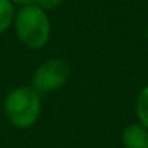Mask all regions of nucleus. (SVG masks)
<instances>
[{"label":"nucleus","instance_id":"nucleus-9","mask_svg":"<svg viewBox=\"0 0 148 148\" xmlns=\"http://www.w3.org/2000/svg\"><path fill=\"white\" fill-rule=\"evenodd\" d=\"M147 38H148V26H147Z\"/></svg>","mask_w":148,"mask_h":148},{"label":"nucleus","instance_id":"nucleus-8","mask_svg":"<svg viewBox=\"0 0 148 148\" xmlns=\"http://www.w3.org/2000/svg\"><path fill=\"white\" fill-rule=\"evenodd\" d=\"M11 3H18V5H23V7H27V5H35L37 0H10Z\"/></svg>","mask_w":148,"mask_h":148},{"label":"nucleus","instance_id":"nucleus-4","mask_svg":"<svg viewBox=\"0 0 148 148\" xmlns=\"http://www.w3.org/2000/svg\"><path fill=\"white\" fill-rule=\"evenodd\" d=\"M121 140L124 148H148V129L142 124H129L123 131Z\"/></svg>","mask_w":148,"mask_h":148},{"label":"nucleus","instance_id":"nucleus-1","mask_svg":"<svg viewBox=\"0 0 148 148\" xmlns=\"http://www.w3.org/2000/svg\"><path fill=\"white\" fill-rule=\"evenodd\" d=\"M14 29L18 38L32 49L43 48L51 35V24L48 16L37 5L23 7L14 14Z\"/></svg>","mask_w":148,"mask_h":148},{"label":"nucleus","instance_id":"nucleus-2","mask_svg":"<svg viewBox=\"0 0 148 148\" xmlns=\"http://www.w3.org/2000/svg\"><path fill=\"white\" fill-rule=\"evenodd\" d=\"M40 94L34 88L23 86L13 89L5 99V115L16 127H30L40 116Z\"/></svg>","mask_w":148,"mask_h":148},{"label":"nucleus","instance_id":"nucleus-6","mask_svg":"<svg viewBox=\"0 0 148 148\" xmlns=\"http://www.w3.org/2000/svg\"><path fill=\"white\" fill-rule=\"evenodd\" d=\"M14 21V10L10 0H0V34H3Z\"/></svg>","mask_w":148,"mask_h":148},{"label":"nucleus","instance_id":"nucleus-3","mask_svg":"<svg viewBox=\"0 0 148 148\" xmlns=\"http://www.w3.org/2000/svg\"><path fill=\"white\" fill-rule=\"evenodd\" d=\"M69 75L70 69L65 61L58 58L49 59L35 70L32 77V88L37 92H49L61 88L67 81Z\"/></svg>","mask_w":148,"mask_h":148},{"label":"nucleus","instance_id":"nucleus-7","mask_svg":"<svg viewBox=\"0 0 148 148\" xmlns=\"http://www.w3.org/2000/svg\"><path fill=\"white\" fill-rule=\"evenodd\" d=\"M64 0H37V7H40L43 11L46 10H56Z\"/></svg>","mask_w":148,"mask_h":148},{"label":"nucleus","instance_id":"nucleus-5","mask_svg":"<svg viewBox=\"0 0 148 148\" xmlns=\"http://www.w3.org/2000/svg\"><path fill=\"white\" fill-rule=\"evenodd\" d=\"M135 113H137L140 124L145 129H148V86H145L138 94L137 102H135Z\"/></svg>","mask_w":148,"mask_h":148}]
</instances>
